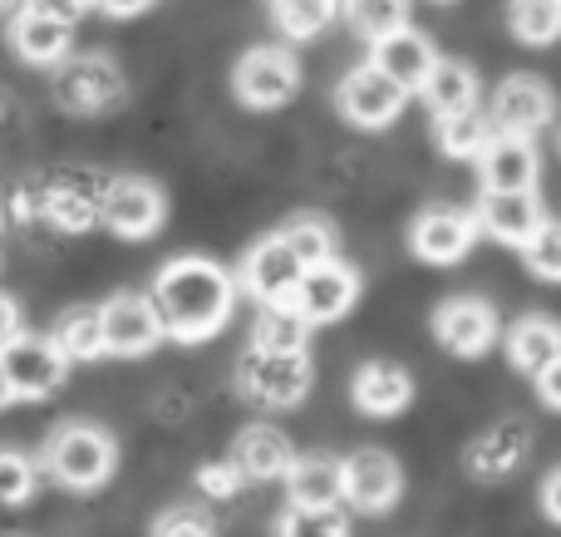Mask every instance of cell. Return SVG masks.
Instances as JSON below:
<instances>
[{
	"label": "cell",
	"instance_id": "obj_1",
	"mask_svg": "<svg viewBox=\"0 0 561 537\" xmlns=\"http://www.w3.org/2000/svg\"><path fill=\"white\" fill-rule=\"evenodd\" d=\"M153 311L163 321V335L178 345H203L227 331L237 311V276L213 256H173L153 276Z\"/></svg>",
	"mask_w": 561,
	"mask_h": 537
},
{
	"label": "cell",
	"instance_id": "obj_2",
	"mask_svg": "<svg viewBox=\"0 0 561 537\" xmlns=\"http://www.w3.org/2000/svg\"><path fill=\"white\" fill-rule=\"evenodd\" d=\"M45 473L69 493H99L118 469V444L104 424L65 420L45 439Z\"/></svg>",
	"mask_w": 561,
	"mask_h": 537
},
{
	"label": "cell",
	"instance_id": "obj_3",
	"mask_svg": "<svg viewBox=\"0 0 561 537\" xmlns=\"http://www.w3.org/2000/svg\"><path fill=\"white\" fill-rule=\"evenodd\" d=\"M310 351L296 355H272V351H247L242 365H237V390L242 400H252L256 410H296L300 400L310 395Z\"/></svg>",
	"mask_w": 561,
	"mask_h": 537
},
{
	"label": "cell",
	"instance_id": "obj_4",
	"mask_svg": "<svg viewBox=\"0 0 561 537\" xmlns=\"http://www.w3.org/2000/svg\"><path fill=\"white\" fill-rule=\"evenodd\" d=\"M232 94L247 108H280L300 94V59L286 45H256L237 59L232 69Z\"/></svg>",
	"mask_w": 561,
	"mask_h": 537
},
{
	"label": "cell",
	"instance_id": "obj_5",
	"mask_svg": "<svg viewBox=\"0 0 561 537\" xmlns=\"http://www.w3.org/2000/svg\"><path fill=\"white\" fill-rule=\"evenodd\" d=\"M0 365H5V380H10V390H15V400H45L69 375L65 351L49 341V331L45 335L20 331L15 341L0 345Z\"/></svg>",
	"mask_w": 561,
	"mask_h": 537
},
{
	"label": "cell",
	"instance_id": "obj_6",
	"mask_svg": "<svg viewBox=\"0 0 561 537\" xmlns=\"http://www.w3.org/2000/svg\"><path fill=\"white\" fill-rule=\"evenodd\" d=\"M124 89V69L108 55H69L65 65H55V99L69 114H108Z\"/></svg>",
	"mask_w": 561,
	"mask_h": 537
},
{
	"label": "cell",
	"instance_id": "obj_7",
	"mask_svg": "<svg viewBox=\"0 0 561 537\" xmlns=\"http://www.w3.org/2000/svg\"><path fill=\"white\" fill-rule=\"evenodd\" d=\"M478 242V217L473 207H424V213L409 222V252L424 266H458Z\"/></svg>",
	"mask_w": 561,
	"mask_h": 537
},
{
	"label": "cell",
	"instance_id": "obj_8",
	"mask_svg": "<svg viewBox=\"0 0 561 537\" xmlns=\"http://www.w3.org/2000/svg\"><path fill=\"white\" fill-rule=\"evenodd\" d=\"M434 341L458 361H478L503 341V321H497L493 301H483V296H448L434 311Z\"/></svg>",
	"mask_w": 561,
	"mask_h": 537
},
{
	"label": "cell",
	"instance_id": "obj_9",
	"mask_svg": "<svg viewBox=\"0 0 561 537\" xmlns=\"http://www.w3.org/2000/svg\"><path fill=\"white\" fill-rule=\"evenodd\" d=\"M99 311H104V345L118 361H144V355H153L168 341L163 321L153 311V296L144 292H118Z\"/></svg>",
	"mask_w": 561,
	"mask_h": 537
},
{
	"label": "cell",
	"instance_id": "obj_10",
	"mask_svg": "<svg viewBox=\"0 0 561 537\" xmlns=\"http://www.w3.org/2000/svg\"><path fill=\"white\" fill-rule=\"evenodd\" d=\"M404 104H409V94L389 75H379L375 65H355L335 84L340 118L355 124V128H389L399 114H404Z\"/></svg>",
	"mask_w": 561,
	"mask_h": 537
},
{
	"label": "cell",
	"instance_id": "obj_11",
	"mask_svg": "<svg viewBox=\"0 0 561 537\" xmlns=\"http://www.w3.org/2000/svg\"><path fill=\"white\" fill-rule=\"evenodd\" d=\"M163 217H168V197L148 178H114L104 187V217L99 222L114 237H124V242H148L163 227Z\"/></svg>",
	"mask_w": 561,
	"mask_h": 537
},
{
	"label": "cell",
	"instance_id": "obj_12",
	"mask_svg": "<svg viewBox=\"0 0 561 537\" xmlns=\"http://www.w3.org/2000/svg\"><path fill=\"white\" fill-rule=\"evenodd\" d=\"M300 276H306V262L296 256V247L286 242L280 232L262 237V242H252V252L242 256V272H237V286H242V296H252V301H286V296H296Z\"/></svg>",
	"mask_w": 561,
	"mask_h": 537
},
{
	"label": "cell",
	"instance_id": "obj_13",
	"mask_svg": "<svg viewBox=\"0 0 561 537\" xmlns=\"http://www.w3.org/2000/svg\"><path fill=\"white\" fill-rule=\"evenodd\" d=\"M290 301H296V311L306 316L310 325L345 321L350 306L359 301V272L350 262H340V256L316 262V266H306V276H300V286H296Z\"/></svg>",
	"mask_w": 561,
	"mask_h": 537
},
{
	"label": "cell",
	"instance_id": "obj_14",
	"mask_svg": "<svg viewBox=\"0 0 561 537\" xmlns=\"http://www.w3.org/2000/svg\"><path fill=\"white\" fill-rule=\"evenodd\" d=\"M404 493V469L389 449H359L345 459V503L365 518L389 513Z\"/></svg>",
	"mask_w": 561,
	"mask_h": 537
},
{
	"label": "cell",
	"instance_id": "obj_15",
	"mask_svg": "<svg viewBox=\"0 0 561 537\" xmlns=\"http://www.w3.org/2000/svg\"><path fill=\"white\" fill-rule=\"evenodd\" d=\"M473 163L483 178V193H533L542 178V153L527 134H493Z\"/></svg>",
	"mask_w": 561,
	"mask_h": 537
},
{
	"label": "cell",
	"instance_id": "obj_16",
	"mask_svg": "<svg viewBox=\"0 0 561 537\" xmlns=\"http://www.w3.org/2000/svg\"><path fill=\"white\" fill-rule=\"evenodd\" d=\"M497 134H542L547 124L557 118V94L547 89V79L537 75H513L497 84L493 94V108H488Z\"/></svg>",
	"mask_w": 561,
	"mask_h": 537
},
{
	"label": "cell",
	"instance_id": "obj_17",
	"mask_svg": "<svg viewBox=\"0 0 561 537\" xmlns=\"http://www.w3.org/2000/svg\"><path fill=\"white\" fill-rule=\"evenodd\" d=\"M473 217H478V232H488L493 242L523 252V247L542 232L547 207H542V197H537V187L533 193H483L473 207Z\"/></svg>",
	"mask_w": 561,
	"mask_h": 537
},
{
	"label": "cell",
	"instance_id": "obj_18",
	"mask_svg": "<svg viewBox=\"0 0 561 537\" xmlns=\"http://www.w3.org/2000/svg\"><path fill=\"white\" fill-rule=\"evenodd\" d=\"M350 404L369 420H394L414 404V375L399 361H365L350 375Z\"/></svg>",
	"mask_w": 561,
	"mask_h": 537
},
{
	"label": "cell",
	"instance_id": "obj_19",
	"mask_svg": "<svg viewBox=\"0 0 561 537\" xmlns=\"http://www.w3.org/2000/svg\"><path fill=\"white\" fill-rule=\"evenodd\" d=\"M527 449H533V430H527L523 420H497L468 444L463 459H468V473H473L478 483H503L523 469Z\"/></svg>",
	"mask_w": 561,
	"mask_h": 537
},
{
	"label": "cell",
	"instance_id": "obj_20",
	"mask_svg": "<svg viewBox=\"0 0 561 537\" xmlns=\"http://www.w3.org/2000/svg\"><path fill=\"white\" fill-rule=\"evenodd\" d=\"M10 49H15L25 65H35V69H55V65H65V59L75 55V25L20 5L15 15H10Z\"/></svg>",
	"mask_w": 561,
	"mask_h": 537
},
{
	"label": "cell",
	"instance_id": "obj_21",
	"mask_svg": "<svg viewBox=\"0 0 561 537\" xmlns=\"http://www.w3.org/2000/svg\"><path fill=\"white\" fill-rule=\"evenodd\" d=\"M369 65H375L379 75L394 79L404 94H419L424 79H428V69L438 65V49L428 45V35H419L414 25H404V30H394V35H385V39L369 45Z\"/></svg>",
	"mask_w": 561,
	"mask_h": 537
},
{
	"label": "cell",
	"instance_id": "obj_22",
	"mask_svg": "<svg viewBox=\"0 0 561 537\" xmlns=\"http://www.w3.org/2000/svg\"><path fill=\"white\" fill-rule=\"evenodd\" d=\"M290 509H340L345 503V459L335 454H296L286 469Z\"/></svg>",
	"mask_w": 561,
	"mask_h": 537
},
{
	"label": "cell",
	"instance_id": "obj_23",
	"mask_svg": "<svg viewBox=\"0 0 561 537\" xmlns=\"http://www.w3.org/2000/svg\"><path fill=\"white\" fill-rule=\"evenodd\" d=\"M227 459L242 469L247 483H272V479H286V469L296 464V449H290V439L276 430V424H247V430L232 439V454H227Z\"/></svg>",
	"mask_w": 561,
	"mask_h": 537
},
{
	"label": "cell",
	"instance_id": "obj_24",
	"mask_svg": "<svg viewBox=\"0 0 561 537\" xmlns=\"http://www.w3.org/2000/svg\"><path fill=\"white\" fill-rule=\"evenodd\" d=\"M503 351H507V365H513V370H523L537 380V375L561 355V321H552V316H542V311L517 316V321L503 331Z\"/></svg>",
	"mask_w": 561,
	"mask_h": 537
},
{
	"label": "cell",
	"instance_id": "obj_25",
	"mask_svg": "<svg viewBox=\"0 0 561 537\" xmlns=\"http://www.w3.org/2000/svg\"><path fill=\"white\" fill-rule=\"evenodd\" d=\"M49 341L65 351L69 365H94L108 355L104 345V311L99 306H69L59 311V321L49 325Z\"/></svg>",
	"mask_w": 561,
	"mask_h": 537
},
{
	"label": "cell",
	"instance_id": "obj_26",
	"mask_svg": "<svg viewBox=\"0 0 561 537\" xmlns=\"http://www.w3.org/2000/svg\"><path fill=\"white\" fill-rule=\"evenodd\" d=\"M310 331H316V325L296 311V301H290V296H286V301H266L262 311H256V321H252V351L296 355V351H306Z\"/></svg>",
	"mask_w": 561,
	"mask_h": 537
},
{
	"label": "cell",
	"instance_id": "obj_27",
	"mask_svg": "<svg viewBox=\"0 0 561 537\" xmlns=\"http://www.w3.org/2000/svg\"><path fill=\"white\" fill-rule=\"evenodd\" d=\"M424 104L434 118H448V114H463V108H478V75L463 65V59H438L424 79Z\"/></svg>",
	"mask_w": 561,
	"mask_h": 537
},
{
	"label": "cell",
	"instance_id": "obj_28",
	"mask_svg": "<svg viewBox=\"0 0 561 537\" xmlns=\"http://www.w3.org/2000/svg\"><path fill=\"white\" fill-rule=\"evenodd\" d=\"M493 118L483 108H463V114H448V118H434V138H438V153L444 158H478L493 138Z\"/></svg>",
	"mask_w": 561,
	"mask_h": 537
},
{
	"label": "cell",
	"instance_id": "obj_29",
	"mask_svg": "<svg viewBox=\"0 0 561 537\" xmlns=\"http://www.w3.org/2000/svg\"><path fill=\"white\" fill-rule=\"evenodd\" d=\"M340 10L355 25V35H365L369 45L409 25V0H340Z\"/></svg>",
	"mask_w": 561,
	"mask_h": 537
},
{
	"label": "cell",
	"instance_id": "obj_30",
	"mask_svg": "<svg viewBox=\"0 0 561 537\" xmlns=\"http://www.w3.org/2000/svg\"><path fill=\"white\" fill-rule=\"evenodd\" d=\"M507 30L523 45H552V39H561V0H513Z\"/></svg>",
	"mask_w": 561,
	"mask_h": 537
},
{
	"label": "cell",
	"instance_id": "obj_31",
	"mask_svg": "<svg viewBox=\"0 0 561 537\" xmlns=\"http://www.w3.org/2000/svg\"><path fill=\"white\" fill-rule=\"evenodd\" d=\"M335 10H340V0H276L272 20L286 39H316L335 20Z\"/></svg>",
	"mask_w": 561,
	"mask_h": 537
},
{
	"label": "cell",
	"instance_id": "obj_32",
	"mask_svg": "<svg viewBox=\"0 0 561 537\" xmlns=\"http://www.w3.org/2000/svg\"><path fill=\"white\" fill-rule=\"evenodd\" d=\"M39 489V464L20 449H0V503L5 509H25Z\"/></svg>",
	"mask_w": 561,
	"mask_h": 537
},
{
	"label": "cell",
	"instance_id": "obj_33",
	"mask_svg": "<svg viewBox=\"0 0 561 537\" xmlns=\"http://www.w3.org/2000/svg\"><path fill=\"white\" fill-rule=\"evenodd\" d=\"M280 237L296 247V256L306 266L330 262V256H335V227H330L325 217H296V222L280 227Z\"/></svg>",
	"mask_w": 561,
	"mask_h": 537
},
{
	"label": "cell",
	"instance_id": "obj_34",
	"mask_svg": "<svg viewBox=\"0 0 561 537\" xmlns=\"http://www.w3.org/2000/svg\"><path fill=\"white\" fill-rule=\"evenodd\" d=\"M276 537H350V518L340 509H286Z\"/></svg>",
	"mask_w": 561,
	"mask_h": 537
},
{
	"label": "cell",
	"instance_id": "obj_35",
	"mask_svg": "<svg viewBox=\"0 0 561 537\" xmlns=\"http://www.w3.org/2000/svg\"><path fill=\"white\" fill-rule=\"evenodd\" d=\"M523 262H527V272H533L537 282H557L561 286V222L547 217L542 232L523 247Z\"/></svg>",
	"mask_w": 561,
	"mask_h": 537
},
{
	"label": "cell",
	"instance_id": "obj_36",
	"mask_svg": "<svg viewBox=\"0 0 561 537\" xmlns=\"http://www.w3.org/2000/svg\"><path fill=\"white\" fill-rule=\"evenodd\" d=\"M148 537H217V523L207 509H197V503H178V509L158 513Z\"/></svg>",
	"mask_w": 561,
	"mask_h": 537
},
{
	"label": "cell",
	"instance_id": "obj_37",
	"mask_svg": "<svg viewBox=\"0 0 561 537\" xmlns=\"http://www.w3.org/2000/svg\"><path fill=\"white\" fill-rule=\"evenodd\" d=\"M242 469H237L232 459H217V464H203L197 469V493L203 499H217V503H227V499H237L242 493Z\"/></svg>",
	"mask_w": 561,
	"mask_h": 537
},
{
	"label": "cell",
	"instance_id": "obj_38",
	"mask_svg": "<svg viewBox=\"0 0 561 537\" xmlns=\"http://www.w3.org/2000/svg\"><path fill=\"white\" fill-rule=\"evenodd\" d=\"M30 10H39V15H55V20H84L89 10H94V0H25Z\"/></svg>",
	"mask_w": 561,
	"mask_h": 537
},
{
	"label": "cell",
	"instance_id": "obj_39",
	"mask_svg": "<svg viewBox=\"0 0 561 537\" xmlns=\"http://www.w3.org/2000/svg\"><path fill=\"white\" fill-rule=\"evenodd\" d=\"M537 400H542L547 410H561V355L537 375Z\"/></svg>",
	"mask_w": 561,
	"mask_h": 537
},
{
	"label": "cell",
	"instance_id": "obj_40",
	"mask_svg": "<svg viewBox=\"0 0 561 537\" xmlns=\"http://www.w3.org/2000/svg\"><path fill=\"white\" fill-rule=\"evenodd\" d=\"M20 331H25V316H20V301H15V296L0 292V345L15 341Z\"/></svg>",
	"mask_w": 561,
	"mask_h": 537
},
{
	"label": "cell",
	"instance_id": "obj_41",
	"mask_svg": "<svg viewBox=\"0 0 561 537\" xmlns=\"http://www.w3.org/2000/svg\"><path fill=\"white\" fill-rule=\"evenodd\" d=\"M537 499H542L547 523H557V528H561V469L547 473V479H542V489H537Z\"/></svg>",
	"mask_w": 561,
	"mask_h": 537
},
{
	"label": "cell",
	"instance_id": "obj_42",
	"mask_svg": "<svg viewBox=\"0 0 561 537\" xmlns=\"http://www.w3.org/2000/svg\"><path fill=\"white\" fill-rule=\"evenodd\" d=\"M94 5L104 10V15H114V20H128V15H144L153 0H94Z\"/></svg>",
	"mask_w": 561,
	"mask_h": 537
},
{
	"label": "cell",
	"instance_id": "obj_43",
	"mask_svg": "<svg viewBox=\"0 0 561 537\" xmlns=\"http://www.w3.org/2000/svg\"><path fill=\"white\" fill-rule=\"evenodd\" d=\"M5 404H15V390H10V380H5V365H0V410Z\"/></svg>",
	"mask_w": 561,
	"mask_h": 537
},
{
	"label": "cell",
	"instance_id": "obj_44",
	"mask_svg": "<svg viewBox=\"0 0 561 537\" xmlns=\"http://www.w3.org/2000/svg\"><path fill=\"white\" fill-rule=\"evenodd\" d=\"M5 5H10V0H0V10H5Z\"/></svg>",
	"mask_w": 561,
	"mask_h": 537
},
{
	"label": "cell",
	"instance_id": "obj_45",
	"mask_svg": "<svg viewBox=\"0 0 561 537\" xmlns=\"http://www.w3.org/2000/svg\"><path fill=\"white\" fill-rule=\"evenodd\" d=\"M438 5H448V0H438Z\"/></svg>",
	"mask_w": 561,
	"mask_h": 537
},
{
	"label": "cell",
	"instance_id": "obj_46",
	"mask_svg": "<svg viewBox=\"0 0 561 537\" xmlns=\"http://www.w3.org/2000/svg\"><path fill=\"white\" fill-rule=\"evenodd\" d=\"M272 5H276V0H272Z\"/></svg>",
	"mask_w": 561,
	"mask_h": 537
}]
</instances>
